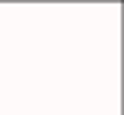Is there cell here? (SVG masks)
Returning <instances> with one entry per match:
<instances>
[]
</instances>
